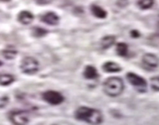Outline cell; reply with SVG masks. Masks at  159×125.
I'll use <instances>...</instances> for the list:
<instances>
[{
  "label": "cell",
  "mask_w": 159,
  "mask_h": 125,
  "mask_svg": "<svg viewBox=\"0 0 159 125\" xmlns=\"http://www.w3.org/2000/svg\"><path fill=\"white\" fill-rule=\"evenodd\" d=\"M75 117L80 121L87 122L89 124H101L103 120L101 111L87 106L79 107L75 112Z\"/></svg>",
  "instance_id": "obj_1"
},
{
  "label": "cell",
  "mask_w": 159,
  "mask_h": 125,
  "mask_svg": "<svg viewBox=\"0 0 159 125\" xmlns=\"http://www.w3.org/2000/svg\"><path fill=\"white\" fill-rule=\"evenodd\" d=\"M102 88L107 96L111 97H116L122 93L124 89V83L120 78L111 77L104 81Z\"/></svg>",
  "instance_id": "obj_2"
},
{
  "label": "cell",
  "mask_w": 159,
  "mask_h": 125,
  "mask_svg": "<svg viewBox=\"0 0 159 125\" xmlns=\"http://www.w3.org/2000/svg\"><path fill=\"white\" fill-rule=\"evenodd\" d=\"M126 78L128 83L135 88V91L138 92L143 93L146 92L147 91V82L145 78H143L139 74L135 73H127L126 74Z\"/></svg>",
  "instance_id": "obj_3"
},
{
  "label": "cell",
  "mask_w": 159,
  "mask_h": 125,
  "mask_svg": "<svg viewBox=\"0 0 159 125\" xmlns=\"http://www.w3.org/2000/svg\"><path fill=\"white\" fill-rule=\"evenodd\" d=\"M20 69L26 74H34L39 71V63L33 57H25L20 64Z\"/></svg>",
  "instance_id": "obj_4"
},
{
  "label": "cell",
  "mask_w": 159,
  "mask_h": 125,
  "mask_svg": "<svg viewBox=\"0 0 159 125\" xmlns=\"http://www.w3.org/2000/svg\"><path fill=\"white\" fill-rule=\"evenodd\" d=\"M9 119L13 124L16 125H25L30 122L29 114L24 110L11 111L9 113Z\"/></svg>",
  "instance_id": "obj_5"
},
{
  "label": "cell",
  "mask_w": 159,
  "mask_h": 125,
  "mask_svg": "<svg viewBox=\"0 0 159 125\" xmlns=\"http://www.w3.org/2000/svg\"><path fill=\"white\" fill-rule=\"evenodd\" d=\"M43 99L51 105H59L64 101V96L55 91H48L43 93Z\"/></svg>",
  "instance_id": "obj_6"
},
{
  "label": "cell",
  "mask_w": 159,
  "mask_h": 125,
  "mask_svg": "<svg viewBox=\"0 0 159 125\" xmlns=\"http://www.w3.org/2000/svg\"><path fill=\"white\" fill-rule=\"evenodd\" d=\"M142 64L144 68L150 69V71H154L159 66V59L156 55L147 53L142 56Z\"/></svg>",
  "instance_id": "obj_7"
},
{
  "label": "cell",
  "mask_w": 159,
  "mask_h": 125,
  "mask_svg": "<svg viewBox=\"0 0 159 125\" xmlns=\"http://www.w3.org/2000/svg\"><path fill=\"white\" fill-rule=\"evenodd\" d=\"M41 21L48 25H51V26H56L60 22V18L56 13L47 12V13H45L43 16H41Z\"/></svg>",
  "instance_id": "obj_8"
},
{
  "label": "cell",
  "mask_w": 159,
  "mask_h": 125,
  "mask_svg": "<svg viewBox=\"0 0 159 125\" xmlns=\"http://www.w3.org/2000/svg\"><path fill=\"white\" fill-rule=\"evenodd\" d=\"M34 20V16L31 12L27 11V10H23L18 14V21L23 25H29L31 24Z\"/></svg>",
  "instance_id": "obj_9"
},
{
  "label": "cell",
  "mask_w": 159,
  "mask_h": 125,
  "mask_svg": "<svg viewBox=\"0 0 159 125\" xmlns=\"http://www.w3.org/2000/svg\"><path fill=\"white\" fill-rule=\"evenodd\" d=\"M91 11H92V14L93 15V16L98 18V19H106L107 16V13L106 10H104L103 8H102L101 6H98V5H96V4L91 5Z\"/></svg>",
  "instance_id": "obj_10"
},
{
  "label": "cell",
  "mask_w": 159,
  "mask_h": 125,
  "mask_svg": "<svg viewBox=\"0 0 159 125\" xmlns=\"http://www.w3.org/2000/svg\"><path fill=\"white\" fill-rule=\"evenodd\" d=\"M102 69L106 73H119L121 71V67L114 62H107L102 65Z\"/></svg>",
  "instance_id": "obj_11"
},
{
  "label": "cell",
  "mask_w": 159,
  "mask_h": 125,
  "mask_svg": "<svg viewBox=\"0 0 159 125\" xmlns=\"http://www.w3.org/2000/svg\"><path fill=\"white\" fill-rule=\"evenodd\" d=\"M84 77L88 79H96L98 78L97 69L93 66H87L84 71Z\"/></svg>",
  "instance_id": "obj_12"
},
{
  "label": "cell",
  "mask_w": 159,
  "mask_h": 125,
  "mask_svg": "<svg viewBox=\"0 0 159 125\" xmlns=\"http://www.w3.org/2000/svg\"><path fill=\"white\" fill-rule=\"evenodd\" d=\"M116 38L114 37V36H112V35H108V36L103 37L101 40V47H102V49H103V50L109 49L114 43H116Z\"/></svg>",
  "instance_id": "obj_13"
},
{
  "label": "cell",
  "mask_w": 159,
  "mask_h": 125,
  "mask_svg": "<svg viewBox=\"0 0 159 125\" xmlns=\"http://www.w3.org/2000/svg\"><path fill=\"white\" fill-rule=\"evenodd\" d=\"M15 78L14 76L10 74H0V86L2 87H6L11 84L12 83H14Z\"/></svg>",
  "instance_id": "obj_14"
},
{
  "label": "cell",
  "mask_w": 159,
  "mask_h": 125,
  "mask_svg": "<svg viewBox=\"0 0 159 125\" xmlns=\"http://www.w3.org/2000/svg\"><path fill=\"white\" fill-rule=\"evenodd\" d=\"M128 53V46L125 43H118L116 45V54L120 57H125Z\"/></svg>",
  "instance_id": "obj_15"
},
{
  "label": "cell",
  "mask_w": 159,
  "mask_h": 125,
  "mask_svg": "<svg viewBox=\"0 0 159 125\" xmlns=\"http://www.w3.org/2000/svg\"><path fill=\"white\" fill-rule=\"evenodd\" d=\"M137 5H138L139 9L148 10L154 5V0H138Z\"/></svg>",
  "instance_id": "obj_16"
},
{
  "label": "cell",
  "mask_w": 159,
  "mask_h": 125,
  "mask_svg": "<svg viewBox=\"0 0 159 125\" xmlns=\"http://www.w3.org/2000/svg\"><path fill=\"white\" fill-rule=\"evenodd\" d=\"M48 33L47 30H45L41 27H34L32 29V35L34 37H43Z\"/></svg>",
  "instance_id": "obj_17"
},
{
  "label": "cell",
  "mask_w": 159,
  "mask_h": 125,
  "mask_svg": "<svg viewBox=\"0 0 159 125\" xmlns=\"http://www.w3.org/2000/svg\"><path fill=\"white\" fill-rule=\"evenodd\" d=\"M2 55L7 60H13L17 56V51L16 50H4L2 52Z\"/></svg>",
  "instance_id": "obj_18"
},
{
  "label": "cell",
  "mask_w": 159,
  "mask_h": 125,
  "mask_svg": "<svg viewBox=\"0 0 159 125\" xmlns=\"http://www.w3.org/2000/svg\"><path fill=\"white\" fill-rule=\"evenodd\" d=\"M150 87L154 92H159V77H153L150 79Z\"/></svg>",
  "instance_id": "obj_19"
},
{
  "label": "cell",
  "mask_w": 159,
  "mask_h": 125,
  "mask_svg": "<svg viewBox=\"0 0 159 125\" xmlns=\"http://www.w3.org/2000/svg\"><path fill=\"white\" fill-rule=\"evenodd\" d=\"M39 5H47L51 3L52 0H35Z\"/></svg>",
  "instance_id": "obj_20"
},
{
  "label": "cell",
  "mask_w": 159,
  "mask_h": 125,
  "mask_svg": "<svg viewBox=\"0 0 159 125\" xmlns=\"http://www.w3.org/2000/svg\"><path fill=\"white\" fill-rule=\"evenodd\" d=\"M130 35L132 38H138L140 37V33H139L137 30H132V31L130 32Z\"/></svg>",
  "instance_id": "obj_21"
},
{
  "label": "cell",
  "mask_w": 159,
  "mask_h": 125,
  "mask_svg": "<svg viewBox=\"0 0 159 125\" xmlns=\"http://www.w3.org/2000/svg\"><path fill=\"white\" fill-rule=\"evenodd\" d=\"M1 2H8V1H10V0H0Z\"/></svg>",
  "instance_id": "obj_22"
},
{
  "label": "cell",
  "mask_w": 159,
  "mask_h": 125,
  "mask_svg": "<svg viewBox=\"0 0 159 125\" xmlns=\"http://www.w3.org/2000/svg\"><path fill=\"white\" fill-rule=\"evenodd\" d=\"M118 1H119V2H126L127 0H118Z\"/></svg>",
  "instance_id": "obj_23"
},
{
  "label": "cell",
  "mask_w": 159,
  "mask_h": 125,
  "mask_svg": "<svg viewBox=\"0 0 159 125\" xmlns=\"http://www.w3.org/2000/svg\"><path fill=\"white\" fill-rule=\"evenodd\" d=\"M1 65H2V63H1V62H0V66H1Z\"/></svg>",
  "instance_id": "obj_24"
},
{
  "label": "cell",
  "mask_w": 159,
  "mask_h": 125,
  "mask_svg": "<svg viewBox=\"0 0 159 125\" xmlns=\"http://www.w3.org/2000/svg\"><path fill=\"white\" fill-rule=\"evenodd\" d=\"M158 33H159V27H158Z\"/></svg>",
  "instance_id": "obj_25"
}]
</instances>
